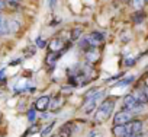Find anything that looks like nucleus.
Listing matches in <instances>:
<instances>
[{
  "label": "nucleus",
  "mask_w": 148,
  "mask_h": 137,
  "mask_svg": "<svg viewBox=\"0 0 148 137\" xmlns=\"http://www.w3.org/2000/svg\"><path fill=\"white\" fill-rule=\"evenodd\" d=\"M82 32H83L82 28H74L73 32H71V38H73V39H77V38L82 35Z\"/></svg>",
  "instance_id": "16"
},
{
  "label": "nucleus",
  "mask_w": 148,
  "mask_h": 137,
  "mask_svg": "<svg viewBox=\"0 0 148 137\" xmlns=\"http://www.w3.org/2000/svg\"><path fill=\"white\" fill-rule=\"evenodd\" d=\"M126 131L128 134H139L142 133V121L139 120H132L126 124Z\"/></svg>",
  "instance_id": "5"
},
{
  "label": "nucleus",
  "mask_w": 148,
  "mask_h": 137,
  "mask_svg": "<svg viewBox=\"0 0 148 137\" xmlns=\"http://www.w3.org/2000/svg\"><path fill=\"white\" fill-rule=\"evenodd\" d=\"M145 3H147V0H132V5L136 10H141L145 6Z\"/></svg>",
  "instance_id": "15"
},
{
  "label": "nucleus",
  "mask_w": 148,
  "mask_h": 137,
  "mask_svg": "<svg viewBox=\"0 0 148 137\" xmlns=\"http://www.w3.org/2000/svg\"><path fill=\"white\" fill-rule=\"evenodd\" d=\"M54 125H55V122H51L48 127H45V128L42 130V136H48V134L51 133V130H52V127H54Z\"/></svg>",
  "instance_id": "17"
},
{
  "label": "nucleus",
  "mask_w": 148,
  "mask_h": 137,
  "mask_svg": "<svg viewBox=\"0 0 148 137\" xmlns=\"http://www.w3.org/2000/svg\"><path fill=\"white\" fill-rule=\"evenodd\" d=\"M54 2H55V0H49V6H51V8L54 6Z\"/></svg>",
  "instance_id": "26"
},
{
  "label": "nucleus",
  "mask_w": 148,
  "mask_h": 137,
  "mask_svg": "<svg viewBox=\"0 0 148 137\" xmlns=\"http://www.w3.org/2000/svg\"><path fill=\"white\" fill-rule=\"evenodd\" d=\"M9 34V22L5 19V16L0 13V37Z\"/></svg>",
  "instance_id": "12"
},
{
  "label": "nucleus",
  "mask_w": 148,
  "mask_h": 137,
  "mask_svg": "<svg viewBox=\"0 0 148 137\" xmlns=\"http://www.w3.org/2000/svg\"><path fill=\"white\" fill-rule=\"evenodd\" d=\"M62 102H64V98L62 96H57L52 99V102H49V108L51 109H58L62 107Z\"/></svg>",
  "instance_id": "13"
},
{
  "label": "nucleus",
  "mask_w": 148,
  "mask_h": 137,
  "mask_svg": "<svg viewBox=\"0 0 148 137\" xmlns=\"http://www.w3.org/2000/svg\"><path fill=\"white\" fill-rule=\"evenodd\" d=\"M132 120H134V114L129 112V111L122 109V111H119V112L115 114V117H113V124H128V122L132 121Z\"/></svg>",
  "instance_id": "4"
},
{
  "label": "nucleus",
  "mask_w": 148,
  "mask_h": 137,
  "mask_svg": "<svg viewBox=\"0 0 148 137\" xmlns=\"http://www.w3.org/2000/svg\"><path fill=\"white\" fill-rule=\"evenodd\" d=\"M49 102H51V98L48 95H44V96L38 98V101L35 102V108L38 111H47L49 108Z\"/></svg>",
  "instance_id": "6"
},
{
  "label": "nucleus",
  "mask_w": 148,
  "mask_h": 137,
  "mask_svg": "<svg viewBox=\"0 0 148 137\" xmlns=\"http://www.w3.org/2000/svg\"><path fill=\"white\" fill-rule=\"evenodd\" d=\"M28 120L32 122V121H35V111L34 109H31L29 112H28Z\"/></svg>",
  "instance_id": "21"
},
{
  "label": "nucleus",
  "mask_w": 148,
  "mask_h": 137,
  "mask_svg": "<svg viewBox=\"0 0 148 137\" xmlns=\"http://www.w3.org/2000/svg\"><path fill=\"white\" fill-rule=\"evenodd\" d=\"M125 137H144V136H142V133H139V134H128Z\"/></svg>",
  "instance_id": "23"
},
{
  "label": "nucleus",
  "mask_w": 148,
  "mask_h": 137,
  "mask_svg": "<svg viewBox=\"0 0 148 137\" xmlns=\"http://www.w3.org/2000/svg\"><path fill=\"white\" fill-rule=\"evenodd\" d=\"M112 133H113L115 137H125V136H128L126 124H115L113 128H112Z\"/></svg>",
  "instance_id": "8"
},
{
  "label": "nucleus",
  "mask_w": 148,
  "mask_h": 137,
  "mask_svg": "<svg viewBox=\"0 0 148 137\" xmlns=\"http://www.w3.org/2000/svg\"><path fill=\"white\" fill-rule=\"evenodd\" d=\"M142 18H144V15H142V12H138V16L135 15V16H134V21H135L136 24H141V21H142Z\"/></svg>",
  "instance_id": "20"
},
{
  "label": "nucleus",
  "mask_w": 148,
  "mask_h": 137,
  "mask_svg": "<svg viewBox=\"0 0 148 137\" xmlns=\"http://www.w3.org/2000/svg\"><path fill=\"white\" fill-rule=\"evenodd\" d=\"M134 80V77L132 76H129V77H126V79H123V80H121V82H118V86H121V85H128L129 82H132Z\"/></svg>",
  "instance_id": "18"
},
{
  "label": "nucleus",
  "mask_w": 148,
  "mask_h": 137,
  "mask_svg": "<svg viewBox=\"0 0 148 137\" xmlns=\"http://www.w3.org/2000/svg\"><path fill=\"white\" fill-rule=\"evenodd\" d=\"M147 2H148V0H147Z\"/></svg>",
  "instance_id": "30"
},
{
  "label": "nucleus",
  "mask_w": 148,
  "mask_h": 137,
  "mask_svg": "<svg viewBox=\"0 0 148 137\" xmlns=\"http://www.w3.org/2000/svg\"><path fill=\"white\" fill-rule=\"evenodd\" d=\"M5 6H6V3L3 2V0H0V10H2V9H5Z\"/></svg>",
  "instance_id": "25"
},
{
  "label": "nucleus",
  "mask_w": 148,
  "mask_h": 137,
  "mask_svg": "<svg viewBox=\"0 0 148 137\" xmlns=\"http://www.w3.org/2000/svg\"><path fill=\"white\" fill-rule=\"evenodd\" d=\"M62 48H65V47H64V42H62L61 39H52V41L49 42V51L60 53Z\"/></svg>",
  "instance_id": "11"
},
{
  "label": "nucleus",
  "mask_w": 148,
  "mask_h": 137,
  "mask_svg": "<svg viewBox=\"0 0 148 137\" xmlns=\"http://www.w3.org/2000/svg\"><path fill=\"white\" fill-rule=\"evenodd\" d=\"M144 91H145V93H147V96H148V86H145V88H144Z\"/></svg>",
  "instance_id": "27"
},
{
  "label": "nucleus",
  "mask_w": 148,
  "mask_h": 137,
  "mask_svg": "<svg viewBox=\"0 0 148 137\" xmlns=\"http://www.w3.org/2000/svg\"><path fill=\"white\" fill-rule=\"evenodd\" d=\"M71 134H73V124L71 122H67V124L61 125L60 133H58L60 137H71Z\"/></svg>",
  "instance_id": "9"
},
{
  "label": "nucleus",
  "mask_w": 148,
  "mask_h": 137,
  "mask_svg": "<svg viewBox=\"0 0 148 137\" xmlns=\"http://www.w3.org/2000/svg\"><path fill=\"white\" fill-rule=\"evenodd\" d=\"M105 92L102 91V89H99L93 96H90V98H86L84 99V104H83V109H84V112L86 114H89V112H92L96 107H97V104H99V101H100V98H102V95H103Z\"/></svg>",
  "instance_id": "2"
},
{
  "label": "nucleus",
  "mask_w": 148,
  "mask_h": 137,
  "mask_svg": "<svg viewBox=\"0 0 148 137\" xmlns=\"http://www.w3.org/2000/svg\"><path fill=\"white\" fill-rule=\"evenodd\" d=\"M89 137H102V133L99 130H92L89 133Z\"/></svg>",
  "instance_id": "19"
},
{
  "label": "nucleus",
  "mask_w": 148,
  "mask_h": 137,
  "mask_svg": "<svg viewBox=\"0 0 148 137\" xmlns=\"http://www.w3.org/2000/svg\"><path fill=\"white\" fill-rule=\"evenodd\" d=\"M52 137H60V136H52Z\"/></svg>",
  "instance_id": "29"
},
{
  "label": "nucleus",
  "mask_w": 148,
  "mask_h": 137,
  "mask_svg": "<svg viewBox=\"0 0 148 137\" xmlns=\"http://www.w3.org/2000/svg\"><path fill=\"white\" fill-rule=\"evenodd\" d=\"M132 96H134L141 105H147V104H148V96H147L145 91L141 89V88H136V89L132 92Z\"/></svg>",
  "instance_id": "7"
},
{
  "label": "nucleus",
  "mask_w": 148,
  "mask_h": 137,
  "mask_svg": "<svg viewBox=\"0 0 148 137\" xmlns=\"http://www.w3.org/2000/svg\"><path fill=\"white\" fill-rule=\"evenodd\" d=\"M58 57H60V53L49 51V53L47 54V58H45V63H47V66H49V67H54V66H55V63H57V60H58Z\"/></svg>",
  "instance_id": "10"
},
{
  "label": "nucleus",
  "mask_w": 148,
  "mask_h": 137,
  "mask_svg": "<svg viewBox=\"0 0 148 137\" xmlns=\"http://www.w3.org/2000/svg\"><path fill=\"white\" fill-rule=\"evenodd\" d=\"M6 2H16V0H6Z\"/></svg>",
  "instance_id": "28"
},
{
  "label": "nucleus",
  "mask_w": 148,
  "mask_h": 137,
  "mask_svg": "<svg viewBox=\"0 0 148 137\" xmlns=\"http://www.w3.org/2000/svg\"><path fill=\"white\" fill-rule=\"evenodd\" d=\"M86 57H87L89 61H97V58H99V51H97L96 48H93V50H90V51H86Z\"/></svg>",
  "instance_id": "14"
},
{
  "label": "nucleus",
  "mask_w": 148,
  "mask_h": 137,
  "mask_svg": "<svg viewBox=\"0 0 148 137\" xmlns=\"http://www.w3.org/2000/svg\"><path fill=\"white\" fill-rule=\"evenodd\" d=\"M38 45H39V47H45V41H42V39H38Z\"/></svg>",
  "instance_id": "24"
},
{
  "label": "nucleus",
  "mask_w": 148,
  "mask_h": 137,
  "mask_svg": "<svg viewBox=\"0 0 148 137\" xmlns=\"http://www.w3.org/2000/svg\"><path fill=\"white\" fill-rule=\"evenodd\" d=\"M142 107H144V105H141V104H139L134 96H132V93L123 98V109H125V111H129V112H132V114H134V112L141 111V109H142Z\"/></svg>",
  "instance_id": "3"
},
{
  "label": "nucleus",
  "mask_w": 148,
  "mask_h": 137,
  "mask_svg": "<svg viewBox=\"0 0 148 137\" xmlns=\"http://www.w3.org/2000/svg\"><path fill=\"white\" fill-rule=\"evenodd\" d=\"M134 63H135V60H134V58H128V61H126L125 64H126V66H132Z\"/></svg>",
  "instance_id": "22"
},
{
  "label": "nucleus",
  "mask_w": 148,
  "mask_h": 137,
  "mask_svg": "<svg viewBox=\"0 0 148 137\" xmlns=\"http://www.w3.org/2000/svg\"><path fill=\"white\" fill-rule=\"evenodd\" d=\"M113 108H115V99L113 98H106L105 101H102L99 104V108H97V112H96V117H95L96 121L102 122V121L108 120L110 117Z\"/></svg>",
  "instance_id": "1"
}]
</instances>
